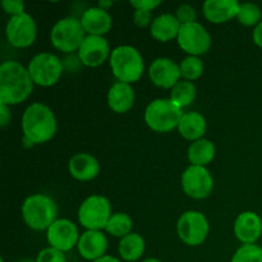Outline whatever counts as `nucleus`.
I'll list each match as a JSON object with an SVG mask.
<instances>
[{
  "mask_svg": "<svg viewBox=\"0 0 262 262\" xmlns=\"http://www.w3.org/2000/svg\"><path fill=\"white\" fill-rule=\"evenodd\" d=\"M33 90V81L28 69L14 60L0 66V102L17 105L25 101Z\"/></svg>",
  "mask_w": 262,
  "mask_h": 262,
  "instance_id": "1",
  "label": "nucleus"
},
{
  "mask_svg": "<svg viewBox=\"0 0 262 262\" xmlns=\"http://www.w3.org/2000/svg\"><path fill=\"white\" fill-rule=\"evenodd\" d=\"M22 130L25 138L33 145L50 141L56 133V119L53 110L41 102L31 104L23 113Z\"/></svg>",
  "mask_w": 262,
  "mask_h": 262,
  "instance_id": "2",
  "label": "nucleus"
},
{
  "mask_svg": "<svg viewBox=\"0 0 262 262\" xmlns=\"http://www.w3.org/2000/svg\"><path fill=\"white\" fill-rule=\"evenodd\" d=\"M22 216L28 228L33 230H48L58 216V206L46 194H32L22 205Z\"/></svg>",
  "mask_w": 262,
  "mask_h": 262,
  "instance_id": "3",
  "label": "nucleus"
},
{
  "mask_svg": "<svg viewBox=\"0 0 262 262\" xmlns=\"http://www.w3.org/2000/svg\"><path fill=\"white\" fill-rule=\"evenodd\" d=\"M110 67L118 82L130 84L142 77L145 63L137 49L129 45H122L112 51Z\"/></svg>",
  "mask_w": 262,
  "mask_h": 262,
  "instance_id": "4",
  "label": "nucleus"
},
{
  "mask_svg": "<svg viewBox=\"0 0 262 262\" xmlns=\"http://www.w3.org/2000/svg\"><path fill=\"white\" fill-rule=\"evenodd\" d=\"M183 114V109L170 99H156L146 107L145 122L155 132L166 133L178 128Z\"/></svg>",
  "mask_w": 262,
  "mask_h": 262,
  "instance_id": "5",
  "label": "nucleus"
},
{
  "mask_svg": "<svg viewBox=\"0 0 262 262\" xmlns=\"http://www.w3.org/2000/svg\"><path fill=\"white\" fill-rule=\"evenodd\" d=\"M86 31L82 26L81 19L74 17H67L58 20L51 30V43L55 49L63 53H73L81 48L86 38Z\"/></svg>",
  "mask_w": 262,
  "mask_h": 262,
  "instance_id": "6",
  "label": "nucleus"
},
{
  "mask_svg": "<svg viewBox=\"0 0 262 262\" xmlns=\"http://www.w3.org/2000/svg\"><path fill=\"white\" fill-rule=\"evenodd\" d=\"M112 217V206L106 197L94 194L82 202L78 210V220L87 230H102Z\"/></svg>",
  "mask_w": 262,
  "mask_h": 262,
  "instance_id": "7",
  "label": "nucleus"
},
{
  "mask_svg": "<svg viewBox=\"0 0 262 262\" xmlns=\"http://www.w3.org/2000/svg\"><path fill=\"white\" fill-rule=\"evenodd\" d=\"M27 69L33 83L42 87H50L60 79L63 64L54 54L41 53L31 59Z\"/></svg>",
  "mask_w": 262,
  "mask_h": 262,
  "instance_id": "8",
  "label": "nucleus"
},
{
  "mask_svg": "<svg viewBox=\"0 0 262 262\" xmlns=\"http://www.w3.org/2000/svg\"><path fill=\"white\" fill-rule=\"evenodd\" d=\"M209 222L200 211H186L177 224L179 238L188 246L202 245L209 235Z\"/></svg>",
  "mask_w": 262,
  "mask_h": 262,
  "instance_id": "9",
  "label": "nucleus"
},
{
  "mask_svg": "<svg viewBox=\"0 0 262 262\" xmlns=\"http://www.w3.org/2000/svg\"><path fill=\"white\" fill-rule=\"evenodd\" d=\"M177 40L182 50L191 56L202 55L211 46V36L199 22L182 25Z\"/></svg>",
  "mask_w": 262,
  "mask_h": 262,
  "instance_id": "10",
  "label": "nucleus"
},
{
  "mask_svg": "<svg viewBox=\"0 0 262 262\" xmlns=\"http://www.w3.org/2000/svg\"><path fill=\"white\" fill-rule=\"evenodd\" d=\"M182 188L191 199H206L214 189V179L206 166L191 165L182 174Z\"/></svg>",
  "mask_w": 262,
  "mask_h": 262,
  "instance_id": "11",
  "label": "nucleus"
},
{
  "mask_svg": "<svg viewBox=\"0 0 262 262\" xmlns=\"http://www.w3.org/2000/svg\"><path fill=\"white\" fill-rule=\"evenodd\" d=\"M5 35L10 45L14 48H28L35 42L37 36L35 19L28 13L12 17L5 27Z\"/></svg>",
  "mask_w": 262,
  "mask_h": 262,
  "instance_id": "12",
  "label": "nucleus"
},
{
  "mask_svg": "<svg viewBox=\"0 0 262 262\" xmlns=\"http://www.w3.org/2000/svg\"><path fill=\"white\" fill-rule=\"evenodd\" d=\"M81 235L76 225L68 219H58L46 233V238L50 247L56 248L61 252L71 251L74 246L78 245Z\"/></svg>",
  "mask_w": 262,
  "mask_h": 262,
  "instance_id": "13",
  "label": "nucleus"
},
{
  "mask_svg": "<svg viewBox=\"0 0 262 262\" xmlns=\"http://www.w3.org/2000/svg\"><path fill=\"white\" fill-rule=\"evenodd\" d=\"M110 48L109 42L104 36H92L87 35L82 42L81 48L78 49V58L84 66L87 67H99L106 61L109 58Z\"/></svg>",
  "mask_w": 262,
  "mask_h": 262,
  "instance_id": "14",
  "label": "nucleus"
},
{
  "mask_svg": "<svg viewBox=\"0 0 262 262\" xmlns=\"http://www.w3.org/2000/svg\"><path fill=\"white\" fill-rule=\"evenodd\" d=\"M148 76L155 86L170 90L182 78L179 66L169 58L155 59L148 68Z\"/></svg>",
  "mask_w": 262,
  "mask_h": 262,
  "instance_id": "15",
  "label": "nucleus"
},
{
  "mask_svg": "<svg viewBox=\"0 0 262 262\" xmlns=\"http://www.w3.org/2000/svg\"><path fill=\"white\" fill-rule=\"evenodd\" d=\"M234 233L243 245H256L262 234L261 217L252 211L242 212L235 219Z\"/></svg>",
  "mask_w": 262,
  "mask_h": 262,
  "instance_id": "16",
  "label": "nucleus"
},
{
  "mask_svg": "<svg viewBox=\"0 0 262 262\" xmlns=\"http://www.w3.org/2000/svg\"><path fill=\"white\" fill-rule=\"evenodd\" d=\"M77 248L84 260L94 262L105 256L107 239L101 230H87L79 237Z\"/></svg>",
  "mask_w": 262,
  "mask_h": 262,
  "instance_id": "17",
  "label": "nucleus"
},
{
  "mask_svg": "<svg viewBox=\"0 0 262 262\" xmlns=\"http://www.w3.org/2000/svg\"><path fill=\"white\" fill-rule=\"evenodd\" d=\"M241 3L237 0H206L202 7L205 18L211 23H225L238 15Z\"/></svg>",
  "mask_w": 262,
  "mask_h": 262,
  "instance_id": "18",
  "label": "nucleus"
},
{
  "mask_svg": "<svg viewBox=\"0 0 262 262\" xmlns=\"http://www.w3.org/2000/svg\"><path fill=\"white\" fill-rule=\"evenodd\" d=\"M81 23L86 33L92 36H104L112 30L113 18L107 10L100 7H92L84 10Z\"/></svg>",
  "mask_w": 262,
  "mask_h": 262,
  "instance_id": "19",
  "label": "nucleus"
},
{
  "mask_svg": "<svg viewBox=\"0 0 262 262\" xmlns=\"http://www.w3.org/2000/svg\"><path fill=\"white\" fill-rule=\"evenodd\" d=\"M68 169L74 179L89 182L96 178L100 173V164L92 155L86 152L76 154L69 160Z\"/></svg>",
  "mask_w": 262,
  "mask_h": 262,
  "instance_id": "20",
  "label": "nucleus"
},
{
  "mask_svg": "<svg viewBox=\"0 0 262 262\" xmlns=\"http://www.w3.org/2000/svg\"><path fill=\"white\" fill-rule=\"evenodd\" d=\"M135 104V91L129 83L117 82L107 92V105L118 114L129 112Z\"/></svg>",
  "mask_w": 262,
  "mask_h": 262,
  "instance_id": "21",
  "label": "nucleus"
},
{
  "mask_svg": "<svg viewBox=\"0 0 262 262\" xmlns=\"http://www.w3.org/2000/svg\"><path fill=\"white\" fill-rule=\"evenodd\" d=\"M181 22L176 14L165 13L152 20V25L150 27L151 36L161 42H168L173 38L178 37L179 30H181Z\"/></svg>",
  "mask_w": 262,
  "mask_h": 262,
  "instance_id": "22",
  "label": "nucleus"
},
{
  "mask_svg": "<svg viewBox=\"0 0 262 262\" xmlns=\"http://www.w3.org/2000/svg\"><path fill=\"white\" fill-rule=\"evenodd\" d=\"M206 128V119L199 112L184 113L178 125V130L182 137L193 142L204 137Z\"/></svg>",
  "mask_w": 262,
  "mask_h": 262,
  "instance_id": "23",
  "label": "nucleus"
},
{
  "mask_svg": "<svg viewBox=\"0 0 262 262\" xmlns=\"http://www.w3.org/2000/svg\"><path fill=\"white\" fill-rule=\"evenodd\" d=\"M145 241L138 233H130L119 242V256L124 261L135 262L140 260L145 253Z\"/></svg>",
  "mask_w": 262,
  "mask_h": 262,
  "instance_id": "24",
  "label": "nucleus"
},
{
  "mask_svg": "<svg viewBox=\"0 0 262 262\" xmlns=\"http://www.w3.org/2000/svg\"><path fill=\"white\" fill-rule=\"evenodd\" d=\"M215 158V145L210 140L194 141L188 148V160L194 166H206Z\"/></svg>",
  "mask_w": 262,
  "mask_h": 262,
  "instance_id": "25",
  "label": "nucleus"
},
{
  "mask_svg": "<svg viewBox=\"0 0 262 262\" xmlns=\"http://www.w3.org/2000/svg\"><path fill=\"white\" fill-rule=\"evenodd\" d=\"M197 89L194 83L189 81H179L170 91V100L181 109L189 106L194 101Z\"/></svg>",
  "mask_w": 262,
  "mask_h": 262,
  "instance_id": "26",
  "label": "nucleus"
},
{
  "mask_svg": "<svg viewBox=\"0 0 262 262\" xmlns=\"http://www.w3.org/2000/svg\"><path fill=\"white\" fill-rule=\"evenodd\" d=\"M132 228L133 222L129 215L124 214V212H117V214L112 215L105 230L114 237L124 238L125 235L132 233Z\"/></svg>",
  "mask_w": 262,
  "mask_h": 262,
  "instance_id": "27",
  "label": "nucleus"
},
{
  "mask_svg": "<svg viewBox=\"0 0 262 262\" xmlns=\"http://www.w3.org/2000/svg\"><path fill=\"white\" fill-rule=\"evenodd\" d=\"M181 68V76L183 81H194V79L200 78L204 73V61L199 58V56H187L179 64Z\"/></svg>",
  "mask_w": 262,
  "mask_h": 262,
  "instance_id": "28",
  "label": "nucleus"
},
{
  "mask_svg": "<svg viewBox=\"0 0 262 262\" xmlns=\"http://www.w3.org/2000/svg\"><path fill=\"white\" fill-rule=\"evenodd\" d=\"M237 19L243 26H257L261 22V9L253 3H242L239 5Z\"/></svg>",
  "mask_w": 262,
  "mask_h": 262,
  "instance_id": "29",
  "label": "nucleus"
},
{
  "mask_svg": "<svg viewBox=\"0 0 262 262\" xmlns=\"http://www.w3.org/2000/svg\"><path fill=\"white\" fill-rule=\"evenodd\" d=\"M230 262H262V248L257 245H243Z\"/></svg>",
  "mask_w": 262,
  "mask_h": 262,
  "instance_id": "30",
  "label": "nucleus"
},
{
  "mask_svg": "<svg viewBox=\"0 0 262 262\" xmlns=\"http://www.w3.org/2000/svg\"><path fill=\"white\" fill-rule=\"evenodd\" d=\"M36 262H67L64 252L56 250V248L48 247L43 248L40 253H38Z\"/></svg>",
  "mask_w": 262,
  "mask_h": 262,
  "instance_id": "31",
  "label": "nucleus"
},
{
  "mask_svg": "<svg viewBox=\"0 0 262 262\" xmlns=\"http://www.w3.org/2000/svg\"><path fill=\"white\" fill-rule=\"evenodd\" d=\"M176 17L181 22V25H187V23H193L196 22L197 13L193 7L189 4H182L181 7L177 9Z\"/></svg>",
  "mask_w": 262,
  "mask_h": 262,
  "instance_id": "32",
  "label": "nucleus"
},
{
  "mask_svg": "<svg viewBox=\"0 0 262 262\" xmlns=\"http://www.w3.org/2000/svg\"><path fill=\"white\" fill-rule=\"evenodd\" d=\"M2 7L4 12L12 15V17L25 13V3L22 0H3Z\"/></svg>",
  "mask_w": 262,
  "mask_h": 262,
  "instance_id": "33",
  "label": "nucleus"
},
{
  "mask_svg": "<svg viewBox=\"0 0 262 262\" xmlns=\"http://www.w3.org/2000/svg\"><path fill=\"white\" fill-rule=\"evenodd\" d=\"M152 14L150 10H142V9H136L133 13V22L137 25L138 27L145 28L147 26L152 25Z\"/></svg>",
  "mask_w": 262,
  "mask_h": 262,
  "instance_id": "34",
  "label": "nucleus"
},
{
  "mask_svg": "<svg viewBox=\"0 0 262 262\" xmlns=\"http://www.w3.org/2000/svg\"><path fill=\"white\" fill-rule=\"evenodd\" d=\"M161 4L160 0H132L130 5H132L135 9H142V10H152L156 7Z\"/></svg>",
  "mask_w": 262,
  "mask_h": 262,
  "instance_id": "35",
  "label": "nucleus"
},
{
  "mask_svg": "<svg viewBox=\"0 0 262 262\" xmlns=\"http://www.w3.org/2000/svg\"><path fill=\"white\" fill-rule=\"evenodd\" d=\"M10 120V110L8 107L7 104L4 102H0V125L2 128H4L5 125L9 123Z\"/></svg>",
  "mask_w": 262,
  "mask_h": 262,
  "instance_id": "36",
  "label": "nucleus"
},
{
  "mask_svg": "<svg viewBox=\"0 0 262 262\" xmlns=\"http://www.w3.org/2000/svg\"><path fill=\"white\" fill-rule=\"evenodd\" d=\"M252 36H253V41H255L256 45L262 48V20L255 27Z\"/></svg>",
  "mask_w": 262,
  "mask_h": 262,
  "instance_id": "37",
  "label": "nucleus"
},
{
  "mask_svg": "<svg viewBox=\"0 0 262 262\" xmlns=\"http://www.w3.org/2000/svg\"><path fill=\"white\" fill-rule=\"evenodd\" d=\"M94 262H122V261L117 257H113V256H104V257L99 258V260H96Z\"/></svg>",
  "mask_w": 262,
  "mask_h": 262,
  "instance_id": "38",
  "label": "nucleus"
},
{
  "mask_svg": "<svg viewBox=\"0 0 262 262\" xmlns=\"http://www.w3.org/2000/svg\"><path fill=\"white\" fill-rule=\"evenodd\" d=\"M112 5H113V2H104V0H102V2L99 3V7L105 10H106L109 7H112Z\"/></svg>",
  "mask_w": 262,
  "mask_h": 262,
  "instance_id": "39",
  "label": "nucleus"
},
{
  "mask_svg": "<svg viewBox=\"0 0 262 262\" xmlns=\"http://www.w3.org/2000/svg\"><path fill=\"white\" fill-rule=\"evenodd\" d=\"M142 262H161L160 260H158V258H152V257H150V258H145V260H143Z\"/></svg>",
  "mask_w": 262,
  "mask_h": 262,
  "instance_id": "40",
  "label": "nucleus"
}]
</instances>
